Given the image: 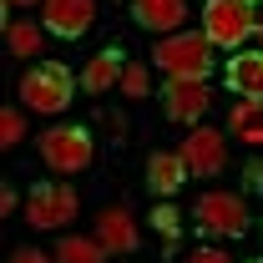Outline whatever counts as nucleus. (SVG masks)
<instances>
[{"instance_id":"nucleus-1","label":"nucleus","mask_w":263,"mask_h":263,"mask_svg":"<svg viewBox=\"0 0 263 263\" xmlns=\"http://www.w3.org/2000/svg\"><path fill=\"white\" fill-rule=\"evenodd\" d=\"M202 35L223 51H238L248 35H258V10L253 0H208L202 5Z\"/></svg>"},{"instance_id":"nucleus-2","label":"nucleus","mask_w":263,"mask_h":263,"mask_svg":"<svg viewBox=\"0 0 263 263\" xmlns=\"http://www.w3.org/2000/svg\"><path fill=\"white\" fill-rule=\"evenodd\" d=\"M157 66L177 81H208L213 76V41L202 31H177L157 46Z\"/></svg>"},{"instance_id":"nucleus-3","label":"nucleus","mask_w":263,"mask_h":263,"mask_svg":"<svg viewBox=\"0 0 263 263\" xmlns=\"http://www.w3.org/2000/svg\"><path fill=\"white\" fill-rule=\"evenodd\" d=\"M71 91H76V81H71V71L61 61H31V71L21 76V101L31 111H46V117L66 111Z\"/></svg>"},{"instance_id":"nucleus-4","label":"nucleus","mask_w":263,"mask_h":263,"mask_svg":"<svg viewBox=\"0 0 263 263\" xmlns=\"http://www.w3.org/2000/svg\"><path fill=\"white\" fill-rule=\"evenodd\" d=\"M41 157H46V167L51 172H81V167H91V157H97V147H91V132L86 127H46L41 132Z\"/></svg>"},{"instance_id":"nucleus-5","label":"nucleus","mask_w":263,"mask_h":263,"mask_svg":"<svg viewBox=\"0 0 263 263\" xmlns=\"http://www.w3.org/2000/svg\"><path fill=\"white\" fill-rule=\"evenodd\" d=\"M177 157L187 162V172H193V177H218V172L228 167V137H223L218 127H202V122H197V127L182 137Z\"/></svg>"},{"instance_id":"nucleus-6","label":"nucleus","mask_w":263,"mask_h":263,"mask_svg":"<svg viewBox=\"0 0 263 263\" xmlns=\"http://www.w3.org/2000/svg\"><path fill=\"white\" fill-rule=\"evenodd\" d=\"M26 218H31V228H66L76 218V187L71 182H35L26 197Z\"/></svg>"},{"instance_id":"nucleus-7","label":"nucleus","mask_w":263,"mask_h":263,"mask_svg":"<svg viewBox=\"0 0 263 263\" xmlns=\"http://www.w3.org/2000/svg\"><path fill=\"white\" fill-rule=\"evenodd\" d=\"M193 218H197V228L213 233V238H238V233H248V208H243V197H233V193H208L193 208Z\"/></svg>"},{"instance_id":"nucleus-8","label":"nucleus","mask_w":263,"mask_h":263,"mask_svg":"<svg viewBox=\"0 0 263 263\" xmlns=\"http://www.w3.org/2000/svg\"><path fill=\"white\" fill-rule=\"evenodd\" d=\"M162 106H167V117H172V122L197 127V122L208 117V106H213V91H208V81H177V76H167Z\"/></svg>"},{"instance_id":"nucleus-9","label":"nucleus","mask_w":263,"mask_h":263,"mask_svg":"<svg viewBox=\"0 0 263 263\" xmlns=\"http://www.w3.org/2000/svg\"><path fill=\"white\" fill-rule=\"evenodd\" d=\"M41 21H46V31H51V35L76 41V35L91 31V21H97V0H46V5H41Z\"/></svg>"},{"instance_id":"nucleus-10","label":"nucleus","mask_w":263,"mask_h":263,"mask_svg":"<svg viewBox=\"0 0 263 263\" xmlns=\"http://www.w3.org/2000/svg\"><path fill=\"white\" fill-rule=\"evenodd\" d=\"M137 223H132V208L127 202H106L97 213V243L106 248V253H132L137 248Z\"/></svg>"},{"instance_id":"nucleus-11","label":"nucleus","mask_w":263,"mask_h":263,"mask_svg":"<svg viewBox=\"0 0 263 263\" xmlns=\"http://www.w3.org/2000/svg\"><path fill=\"white\" fill-rule=\"evenodd\" d=\"M132 15L142 31H167L177 35L187 21V0H132Z\"/></svg>"},{"instance_id":"nucleus-12","label":"nucleus","mask_w":263,"mask_h":263,"mask_svg":"<svg viewBox=\"0 0 263 263\" xmlns=\"http://www.w3.org/2000/svg\"><path fill=\"white\" fill-rule=\"evenodd\" d=\"M223 76L243 101H263V51H238Z\"/></svg>"},{"instance_id":"nucleus-13","label":"nucleus","mask_w":263,"mask_h":263,"mask_svg":"<svg viewBox=\"0 0 263 263\" xmlns=\"http://www.w3.org/2000/svg\"><path fill=\"white\" fill-rule=\"evenodd\" d=\"M122 71H127V51H122V46H106V51H97V56L86 61L81 86H86V91H111V86H122Z\"/></svg>"},{"instance_id":"nucleus-14","label":"nucleus","mask_w":263,"mask_h":263,"mask_svg":"<svg viewBox=\"0 0 263 263\" xmlns=\"http://www.w3.org/2000/svg\"><path fill=\"white\" fill-rule=\"evenodd\" d=\"M187 177H193V172H187V162H182L177 152H152V157H147V187H152V193L172 197Z\"/></svg>"},{"instance_id":"nucleus-15","label":"nucleus","mask_w":263,"mask_h":263,"mask_svg":"<svg viewBox=\"0 0 263 263\" xmlns=\"http://www.w3.org/2000/svg\"><path fill=\"white\" fill-rule=\"evenodd\" d=\"M228 132L258 147V142H263V101H243V97H238L233 111H228Z\"/></svg>"},{"instance_id":"nucleus-16","label":"nucleus","mask_w":263,"mask_h":263,"mask_svg":"<svg viewBox=\"0 0 263 263\" xmlns=\"http://www.w3.org/2000/svg\"><path fill=\"white\" fill-rule=\"evenodd\" d=\"M101 248L97 238H61L56 243V263H101Z\"/></svg>"},{"instance_id":"nucleus-17","label":"nucleus","mask_w":263,"mask_h":263,"mask_svg":"<svg viewBox=\"0 0 263 263\" xmlns=\"http://www.w3.org/2000/svg\"><path fill=\"white\" fill-rule=\"evenodd\" d=\"M5 46H10V56H35V51H41V26L10 21V26H5Z\"/></svg>"},{"instance_id":"nucleus-18","label":"nucleus","mask_w":263,"mask_h":263,"mask_svg":"<svg viewBox=\"0 0 263 263\" xmlns=\"http://www.w3.org/2000/svg\"><path fill=\"white\" fill-rule=\"evenodd\" d=\"M21 137H26V117H21L15 106H5V111H0V142H5V147H15Z\"/></svg>"},{"instance_id":"nucleus-19","label":"nucleus","mask_w":263,"mask_h":263,"mask_svg":"<svg viewBox=\"0 0 263 263\" xmlns=\"http://www.w3.org/2000/svg\"><path fill=\"white\" fill-rule=\"evenodd\" d=\"M122 91H127V97H147V66L127 61V71H122Z\"/></svg>"},{"instance_id":"nucleus-20","label":"nucleus","mask_w":263,"mask_h":263,"mask_svg":"<svg viewBox=\"0 0 263 263\" xmlns=\"http://www.w3.org/2000/svg\"><path fill=\"white\" fill-rule=\"evenodd\" d=\"M152 223H157V233H162L167 248H172V243H177V228H182V223H177V208H157V213H152Z\"/></svg>"},{"instance_id":"nucleus-21","label":"nucleus","mask_w":263,"mask_h":263,"mask_svg":"<svg viewBox=\"0 0 263 263\" xmlns=\"http://www.w3.org/2000/svg\"><path fill=\"white\" fill-rule=\"evenodd\" d=\"M10 263H56V258H51V253H41V248H15Z\"/></svg>"},{"instance_id":"nucleus-22","label":"nucleus","mask_w":263,"mask_h":263,"mask_svg":"<svg viewBox=\"0 0 263 263\" xmlns=\"http://www.w3.org/2000/svg\"><path fill=\"white\" fill-rule=\"evenodd\" d=\"M187 263H233V258H228V253H218V248H197Z\"/></svg>"},{"instance_id":"nucleus-23","label":"nucleus","mask_w":263,"mask_h":263,"mask_svg":"<svg viewBox=\"0 0 263 263\" xmlns=\"http://www.w3.org/2000/svg\"><path fill=\"white\" fill-rule=\"evenodd\" d=\"M15 202H21V197H15V187H10V182H5V187H0V208H5V213H15Z\"/></svg>"},{"instance_id":"nucleus-24","label":"nucleus","mask_w":263,"mask_h":263,"mask_svg":"<svg viewBox=\"0 0 263 263\" xmlns=\"http://www.w3.org/2000/svg\"><path fill=\"white\" fill-rule=\"evenodd\" d=\"M248 182H253V187H263V162H248Z\"/></svg>"},{"instance_id":"nucleus-25","label":"nucleus","mask_w":263,"mask_h":263,"mask_svg":"<svg viewBox=\"0 0 263 263\" xmlns=\"http://www.w3.org/2000/svg\"><path fill=\"white\" fill-rule=\"evenodd\" d=\"M5 5H46V0H5Z\"/></svg>"},{"instance_id":"nucleus-26","label":"nucleus","mask_w":263,"mask_h":263,"mask_svg":"<svg viewBox=\"0 0 263 263\" xmlns=\"http://www.w3.org/2000/svg\"><path fill=\"white\" fill-rule=\"evenodd\" d=\"M258 41H263V15H258Z\"/></svg>"},{"instance_id":"nucleus-27","label":"nucleus","mask_w":263,"mask_h":263,"mask_svg":"<svg viewBox=\"0 0 263 263\" xmlns=\"http://www.w3.org/2000/svg\"><path fill=\"white\" fill-rule=\"evenodd\" d=\"M248 263H263V258H248Z\"/></svg>"},{"instance_id":"nucleus-28","label":"nucleus","mask_w":263,"mask_h":263,"mask_svg":"<svg viewBox=\"0 0 263 263\" xmlns=\"http://www.w3.org/2000/svg\"><path fill=\"white\" fill-rule=\"evenodd\" d=\"M253 5H258V0H253Z\"/></svg>"}]
</instances>
